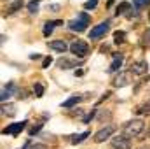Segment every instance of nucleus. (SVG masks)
Returning <instances> with one entry per match:
<instances>
[{
  "label": "nucleus",
  "instance_id": "nucleus-23",
  "mask_svg": "<svg viewBox=\"0 0 150 149\" xmlns=\"http://www.w3.org/2000/svg\"><path fill=\"white\" fill-rule=\"evenodd\" d=\"M38 4H40V0H32L28 4V12L30 14H37L38 12Z\"/></svg>",
  "mask_w": 150,
  "mask_h": 149
},
{
  "label": "nucleus",
  "instance_id": "nucleus-18",
  "mask_svg": "<svg viewBox=\"0 0 150 149\" xmlns=\"http://www.w3.org/2000/svg\"><path fill=\"white\" fill-rule=\"evenodd\" d=\"M23 0H12L11 4H9V9H7V14H14V12H18L21 7H23Z\"/></svg>",
  "mask_w": 150,
  "mask_h": 149
},
{
  "label": "nucleus",
  "instance_id": "nucleus-13",
  "mask_svg": "<svg viewBox=\"0 0 150 149\" xmlns=\"http://www.w3.org/2000/svg\"><path fill=\"white\" fill-rule=\"evenodd\" d=\"M58 25H63V21H59V19H54V21H45V23H44V37H49V35L52 34L54 27H58Z\"/></svg>",
  "mask_w": 150,
  "mask_h": 149
},
{
  "label": "nucleus",
  "instance_id": "nucleus-8",
  "mask_svg": "<svg viewBox=\"0 0 150 149\" xmlns=\"http://www.w3.org/2000/svg\"><path fill=\"white\" fill-rule=\"evenodd\" d=\"M149 70V63L147 60H138V62H133L131 63V74H136V75H143L145 72Z\"/></svg>",
  "mask_w": 150,
  "mask_h": 149
},
{
  "label": "nucleus",
  "instance_id": "nucleus-1",
  "mask_svg": "<svg viewBox=\"0 0 150 149\" xmlns=\"http://www.w3.org/2000/svg\"><path fill=\"white\" fill-rule=\"evenodd\" d=\"M143 130H145L143 119H131V121L124 123V126H122V135L127 137V139H131V137H140Z\"/></svg>",
  "mask_w": 150,
  "mask_h": 149
},
{
  "label": "nucleus",
  "instance_id": "nucleus-6",
  "mask_svg": "<svg viewBox=\"0 0 150 149\" xmlns=\"http://www.w3.org/2000/svg\"><path fill=\"white\" fill-rule=\"evenodd\" d=\"M131 81H133L131 72H120V74L112 81V84L115 86V88H124V86H129V84H131Z\"/></svg>",
  "mask_w": 150,
  "mask_h": 149
},
{
  "label": "nucleus",
  "instance_id": "nucleus-16",
  "mask_svg": "<svg viewBox=\"0 0 150 149\" xmlns=\"http://www.w3.org/2000/svg\"><path fill=\"white\" fill-rule=\"evenodd\" d=\"M2 114L9 116V117H14L16 116V105L14 104H4L2 105Z\"/></svg>",
  "mask_w": 150,
  "mask_h": 149
},
{
  "label": "nucleus",
  "instance_id": "nucleus-12",
  "mask_svg": "<svg viewBox=\"0 0 150 149\" xmlns=\"http://www.w3.org/2000/svg\"><path fill=\"white\" fill-rule=\"evenodd\" d=\"M68 47H70V46H68L65 40H51V42H49V49L58 51V53H65Z\"/></svg>",
  "mask_w": 150,
  "mask_h": 149
},
{
  "label": "nucleus",
  "instance_id": "nucleus-4",
  "mask_svg": "<svg viewBox=\"0 0 150 149\" xmlns=\"http://www.w3.org/2000/svg\"><path fill=\"white\" fill-rule=\"evenodd\" d=\"M108 30H110V21H108V19H105V21H101L100 25H96L94 28H91V32H89V39H91V40L100 39L101 35H105Z\"/></svg>",
  "mask_w": 150,
  "mask_h": 149
},
{
  "label": "nucleus",
  "instance_id": "nucleus-5",
  "mask_svg": "<svg viewBox=\"0 0 150 149\" xmlns=\"http://www.w3.org/2000/svg\"><path fill=\"white\" fill-rule=\"evenodd\" d=\"M113 132H115V126L113 125H107V126H103L101 130H98L96 133H94V142H105L110 135H113Z\"/></svg>",
  "mask_w": 150,
  "mask_h": 149
},
{
  "label": "nucleus",
  "instance_id": "nucleus-31",
  "mask_svg": "<svg viewBox=\"0 0 150 149\" xmlns=\"http://www.w3.org/2000/svg\"><path fill=\"white\" fill-rule=\"evenodd\" d=\"M18 98H26V91L25 90H19L18 91Z\"/></svg>",
  "mask_w": 150,
  "mask_h": 149
},
{
  "label": "nucleus",
  "instance_id": "nucleus-20",
  "mask_svg": "<svg viewBox=\"0 0 150 149\" xmlns=\"http://www.w3.org/2000/svg\"><path fill=\"white\" fill-rule=\"evenodd\" d=\"M89 135H91L89 132H82V133H79V135H72V139H70V142H72V144H79V142H82V140H86V139H87Z\"/></svg>",
  "mask_w": 150,
  "mask_h": 149
},
{
  "label": "nucleus",
  "instance_id": "nucleus-15",
  "mask_svg": "<svg viewBox=\"0 0 150 149\" xmlns=\"http://www.w3.org/2000/svg\"><path fill=\"white\" fill-rule=\"evenodd\" d=\"M127 11H131V4L129 2H120L115 9V16H122V14H127Z\"/></svg>",
  "mask_w": 150,
  "mask_h": 149
},
{
  "label": "nucleus",
  "instance_id": "nucleus-3",
  "mask_svg": "<svg viewBox=\"0 0 150 149\" xmlns=\"http://www.w3.org/2000/svg\"><path fill=\"white\" fill-rule=\"evenodd\" d=\"M70 51L74 56H77V60H82L89 54V44L84 40H74L70 44Z\"/></svg>",
  "mask_w": 150,
  "mask_h": 149
},
{
  "label": "nucleus",
  "instance_id": "nucleus-27",
  "mask_svg": "<svg viewBox=\"0 0 150 149\" xmlns=\"http://www.w3.org/2000/svg\"><path fill=\"white\" fill-rule=\"evenodd\" d=\"M52 63V58L51 56H47V58H44V63H42V69H47L49 65Z\"/></svg>",
  "mask_w": 150,
  "mask_h": 149
},
{
  "label": "nucleus",
  "instance_id": "nucleus-9",
  "mask_svg": "<svg viewBox=\"0 0 150 149\" xmlns=\"http://www.w3.org/2000/svg\"><path fill=\"white\" fill-rule=\"evenodd\" d=\"M112 148L113 149H131V140L124 135H117L112 139Z\"/></svg>",
  "mask_w": 150,
  "mask_h": 149
},
{
  "label": "nucleus",
  "instance_id": "nucleus-11",
  "mask_svg": "<svg viewBox=\"0 0 150 149\" xmlns=\"http://www.w3.org/2000/svg\"><path fill=\"white\" fill-rule=\"evenodd\" d=\"M18 91H19V90H18V88H16V84L11 81L7 86H4V88H2V102L5 104V100H7V98H11L14 93L18 95Z\"/></svg>",
  "mask_w": 150,
  "mask_h": 149
},
{
  "label": "nucleus",
  "instance_id": "nucleus-19",
  "mask_svg": "<svg viewBox=\"0 0 150 149\" xmlns=\"http://www.w3.org/2000/svg\"><path fill=\"white\" fill-rule=\"evenodd\" d=\"M120 65H122V54H113V62H112V65H110V69H108V72L119 70Z\"/></svg>",
  "mask_w": 150,
  "mask_h": 149
},
{
  "label": "nucleus",
  "instance_id": "nucleus-25",
  "mask_svg": "<svg viewBox=\"0 0 150 149\" xmlns=\"http://www.w3.org/2000/svg\"><path fill=\"white\" fill-rule=\"evenodd\" d=\"M98 5V0H87L86 4H84V9L86 11H91V9H94Z\"/></svg>",
  "mask_w": 150,
  "mask_h": 149
},
{
  "label": "nucleus",
  "instance_id": "nucleus-14",
  "mask_svg": "<svg viewBox=\"0 0 150 149\" xmlns=\"http://www.w3.org/2000/svg\"><path fill=\"white\" fill-rule=\"evenodd\" d=\"M80 100H84V98H82V97H79V95H74V97H70L68 100H65V102L61 104V107H63V109H70V107L77 105Z\"/></svg>",
  "mask_w": 150,
  "mask_h": 149
},
{
  "label": "nucleus",
  "instance_id": "nucleus-35",
  "mask_svg": "<svg viewBox=\"0 0 150 149\" xmlns=\"http://www.w3.org/2000/svg\"><path fill=\"white\" fill-rule=\"evenodd\" d=\"M142 149H150V148H142Z\"/></svg>",
  "mask_w": 150,
  "mask_h": 149
},
{
  "label": "nucleus",
  "instance_id": "nucleus-22",
  "mask_svg": "<svg viewBox=\"0 0 150 149\" xmlns=\"http://www.w3.org/2000/svg\"><path fill=\"white\" fill-rule=\"evenodd\" d=\"M124 37H126V32L117 30V32L113 34V42H115V44H122V42H124Z\"/></svg>",
  "mask_w": 150,
  "mask_h": 149
},
{
  "label": "nucleus",
  "instance_id": "nucleus-34",
  "mask_svg": "<svg viewBox=\"0 0 150 149\" xmlns=\"http://www.w3.org/2000/svg\"><path fill=\"white\" fill-rule=\"evenodd\" d=\"M149 21H150V12H149Z\"/></svg>",
  "mask_w": 150,
  "mask_h": 149
},
{
  "label": "nucleus",
  "instance_id": "nucleus-24",
  "mask_svg": "<svg viewBox=\"0 0 150 149\" xmlns=\"http://www.w3.org/2000/svg\"><path fill=\"white\" fill-rule=\"evenodd\" d=\"M150 4V0H133V5L136 9H142V7H147Z\"/></svg>",
  "mask_w": 150,
  "mask_h": 149
},
{
  "label": "nucleus",
  "instance_id": "nucleus-21",
  "mask_svg": "<svg viewBox=\"0 0 150 149\" xmlns=\"http://www.w3.org/2000/svg\"><path fill=\"white\" fill-rule=\"evenodd\" d=\"M33 95H35V97H37V98H40V97H42V95H44V84H42V82H35V84H33Z\"/></svg>",
  "mask_w": 150,
  "mask_h": 149
},
{
  "label": "nucleus",
  "instance_id": "nucleus-29",
  "mask_svg": "<svg viewBox=\"0 0 150 149\" xmlns=\"http://www.w3.org/2000/svg\"><path fill=\"white\" fill-rule=\"evenodd\" d=\"M40 128H42V123H38L37 126H33V128H30V132H28V133H30V135H35Z\"/></svg>",
  "mask_w": 150,
  "mask_h": 149
},
{
  "label": "nucleus",
  "instance_id": "nucleus-32",
  "mask_svg": "<svg viewBox=\"0 0 150 149\" xmlns=\"http://www.w3.org/2000/svg\"><path fill=\"white\" fill-rule=\"evenodd\" d=\"M30 58H32V60H38L40 56H38V54H30Z\"/></svg>",
  "mask_w": 150,
  "mask_h": 149
},
{
  "label": "nucleus",
  "instance_id": "nucleus-2",
  "mask_svg": "<svg viewBox=\"0 0 150 149\" xmlns=\"http://www.w3.org/2000/svg\"><path fill=\"white\" fill-rule=\"evenodd\" d=\"M91 23V18L86 14V12H80V14H77V18L74 19H70L68 21V28L72 30V32H84L86 28H87V25Z\"/></svg>",
  "mask_w": 150,
  "mask_h": 149
},
{
  "label": "nucleus",
  "instance_id": "nucleus-30",
  "mask_svg": "<svg viewBox=\"0 0 150 149\" xmlns=\"http://www.w3.org/2000/svg\"><path fill=\"white\" fill-rule=\"evenodd\" d=\"M49 11H51V12H58V11H59V5H58V4H54V5H49Z\"/></svg>",
  "mask_w": 150,
  "mask_h": 149
},
{
  "label": "nucleus",
  "instance_id": "nucleus-28",
  "mask_svg": "<svg viewBox=\"0 0 150 149\" xmlns=\"http://www.w3.org/2000/svg\"><path fill=\"white\" fill-rule=\"evenodd\" d=\"M26 149H47L45 144H32V146H28Z\"/></svg>",
  "mask_w": 150,
  "mask_h": 149
},
{
  "label": "nucleus",
  "instance_id": "nucleus-10",
  "mask_svg": "<svg viewBox=\"0 0 150 149\" xmlns=\"http://www.w3.org/2000/svg\"><path fill=\"white\" fill-rule=\"evenodd\" d=\"M58 67L59 69H63V70H68V69H74V67H79L80 65V62L79 60H70V58H67V56H61V58H58Z\"/></svg>",
  "mask_w": 150,
  "mask_h": 149
},
{
  "label": "nucleus",
  "instance_id": "nucleus-26",
  "mask_svg": "<svg viewBox=\"0 0 150 149\" xmlns=\"http://www.w3.org/2000/svg\"><path fill=\"white\" fill-rule=\"evenodd\" d=\"M142 44H143V46H149V44H150V28H149V30H145L143 39H142Z\"/></svg>",
  "mask_w": 150,
  "mask_h": 149
},
{
  "label": "nucleus",
  "instance_id": "nucleus-33",
  "mask_svg": "<svg viewBox=\"0 0 150 149\" xmlns=\"http://www.w3.org/2000/svg\"><path fill=\"white\" fill-rule=\"evenodd\" d=\"M147 133H149V137H150V126H149V130H147Z\"/></svg>",
  "mask_w": 150,
  "mask_h": 149
},
{
  "label": "nucleus",
  "instance_id": "nucleus-7",
  "mask_svg": "<svg viewBox=\"0 0 150 149\" xmlns=\"http://www.w3.org/2000/svg\"><path fill=\"white\" fill-rule=\"evenodd\" d=\"M26 119L25 121H21V123H12V125H9L7 128H4L2 130V133L4 135H18V133H21L23 130H25V126H26Z\"/></svg>",
  "mask_w": 150,
  "mask_h": 149
},
{
  "label": "nucleus",
  "instance_id": "nucleus-17",
  "mask_svg": "<svg viewBox=\"0 0 150 149\" xmlns=\"http://www.w3.org/2000/svg\"><path fill=\"white\" fill-rule=\"evenodd\" d=\"M136 114H140V116H150V98L147 102H143L142 105L136 107Z\"/></svg>",
  "mask_w": 150,
  "mask_h": 149
}]
</instances>
